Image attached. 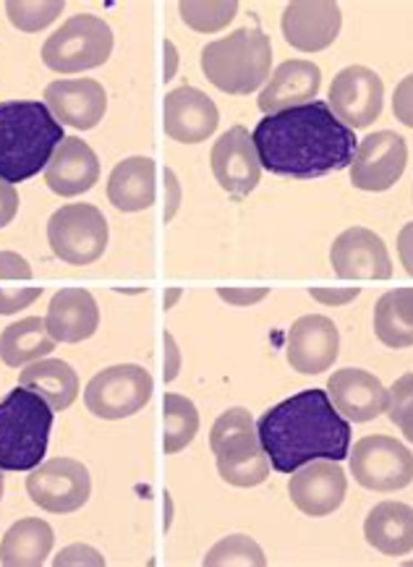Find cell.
<instances>
[{"mask_svg":"<svg viewBox=\"0 0 413 567\" xmlns=\"http://www.w3.org/2000/svg\"><path fill=\"white\" fill-rule=\"evenodd\" d=\"M251 140L265 171L301 181L351 168L359 150L357 134L322 100L267 115Z\"/></svg>","mask_w":413,"mask_h":567,"instance_id":"cell-1","label":"cell"},{"mask_svg":"<svg viewBox=\"0 0 413 567\" xmlns=\"http://www.w3.org/2000/svg\"><path fill=\"white\" fill-rule=\"evenodd\" d=\"M257 434L278 474H293L320 457L340 463L351 453V424L324 390H303L282 400L257 421Z\"/></svg>","mask_w":413,"mask_h":567,"instance_id":"cell-2","label":"cell"},{"mask_svg":"<svg viewBox=\"0 0 413 567\" xmlns=\"http://www.w3.org/2000/svg\"><path fill=\"white\" fill-rule=\"evenodd\" d=\"M66 140L63 126L45 103L9 100L0 103V178L21 184L48 168Z\"/></svg>","mask_w":413,"mask_h":567,"instance_id":"cell-3","label":"cell"},{"mask_svg":"<svg viewBox=\"0 0 413 567\" xmlns=\"http://www.w3.org/2000/svg\"><path fill=\"white\" fill-rule=\"evenodd\" d=\"M53 416L48 400L21 384L0 400V468H38L48 453Z\"/></svg>","mask_w":413,"mask_h":567,"instance_id":"cell-4","label":"cell"},{"mask_svg":"<svg viewBox=\"0 0 413 567\" xmlns=\"http://www.w3.org/2000/svg\"><path fill=\"white\" fill-rule=\"evenodd\" d=\"M272 42L259 27H241L202 50V71L220 92L251 94L267 82Z\"/></svg>","mask_w":413,"mask_h":567,"instance_id":"cell-5","label":"cell"},{"mask_svg":"<svg viewBox=\"0 0 413 567\" xmlns=\"http://www.w3.org/2000/svg\"><path fill=\"white\" fill-rule=\"evenodd\" d=\"M209 447L217 457V474L230 486H257L270 476V457L259 442L257 424L246 409H230L215 421Z\"/></svg>","mask_w":413,"mask_h":567,"instance_id":"cell-6","label":"cell"},{"mask_svg":"<svg viewBox=\"0 0 413 567\" xmlns=\"http://www.w3.org/2000/svg\"><path fill=\"white\" fill-rule=\"evenodd\" d=\"M113 53V29L92 13H76L42 45V61L55 74H82L97 69Z\"/></svg>","mask_w":413,"mask_h":567,"instance_id":"cell-7","label":"cell"},{"mask_svg":"<svg viewBox=\"0 0 413 567\" xmlns=\"http://www.w3.org/2000/svg\"><path fill=\"white\" fill-rule=\"evenodd\" d=\"M155 380L140 363H118L94 374L84 390L86 411L105 421L128 419L152 400Z\"/></svg>","mask_w":413,"mask_h":567,"instance_id":"cell-8","label":"cell"},{"mask_svg":"<svg viewBox=\"0 0 413 567\" xmlns=\"http://www.w3.org/2000/svg\"><path fill=\"white\" fill-rule=\"evenodd\" d=\"M48 244L55 257L66 265H92L107 249L105 215L84 202L61 207L48 223Z\"/></svg>","mask_w":413,"mask_h":567,"instance_id":"cell-9","label":"cell"},{"mask_svg":"<svg viewBox=\"0 0 413 567\" xmlns=\"http://www.w3.org/2000/svg\"><path fill=\"white\" fill-rule=\"evenodd\" d=\"M27 494L48 513L69 515L82 511L92 494V478L84 463L74 457H53L27 476Z\"/></svg>","mask_w":413,"mask_h":567,"instance_id":"cell-10","label":"cell"},{"mask_svg":"<svg viewBox=\"0 0 413 567\" xmlns=\"http://www.w3.org/2000/svg\"><path fill=\"white\" fill-rule=\"evenodd\" d=\"M351 474L364 489L397 492L413 482V453L385 434L364 437L353 445Z\"/></svg>","mask_w":413,"mask_h":567,"instance_id":"cell-11","label":"cell"},{"mask_svg":"<svg viewBox=\"0 0 413 567\" xmlns=\"http://www.w3.org/2000/svg\"><path fill=\"white\" fill-rule=\"evenodd\" d=\"M330 111L351 131L366 128L380 118L385 105V84L366 65H348L330 84Z\"/></svg>","mask_w":413,"mask_h":567,"instance_id":"cell-12","label":"cell"},{"mask_svg":"<svg viewBox=\"0 0 413 567\" xmlns=\"http://www.w3.org/2000/svg\"><path fill=\"white\" fill-rule=\"evenodd\" d=\"M409 144L395 131H376L361 140L351 165V184L361 192H388L401 181Z\"/></svg>","mask_w":413,"mask_h":567,"instance_id":"cell-13","label":"cell"},{"mask_svg":"<svg viewBox=\"0 0 413 567\" xmlns=\"http://www.w3.org/2000/svg\"><path fill=\"white\" fill-rule=\"evenodd\" d=\"M343 13L332 0H296L282 11V38L301 53H320L338 40Z\"/></svg>","mask_w":413,"mask_h":567,"instance_id":"cell-14","label":"cell"},{"mask_svg":"<svg viewBox=\"0 0 413 567\" xmlns=\"http://www.w3.org/2000/svg\"><path fill=\"white\" fill-rule=\"evenodd\" d=\"M332 270L343 280H390L393 261L388 246L369 228H348L330 249Z\"/></svg>","mask_w":413,"mask_h":567,"instance_id":"cell-15","label":"cell"},{"mask_svg":"<svg viewBox=\"0 0 413 567\" xmlns=\"http://www.w3.org/2000/svg\"><path fill=\"white\" fill-rule=\"evenodd\" d=\"M348 492L345 471L335 461H311L296 468L288 482L291 503L309 518H324L343 505Z\"/></svg>","mask_w":413,"mask_h":567,"instance_id":"cell-16","label":"cell"},{"mask_svg":"<svg viewBox=\"0 0 413 567\" xmlns=\"http://www.w3.org/2000/svg\"><path fill=\"white\" fill-rule=\"evenodd\" d=\"M209 163H213L217 184H220V188H226L228 194L246 196L259 186L262 163H259L251 134L244 126L228 128L226 134L215 142Z\"/></svg>","mask_w":413,"mask_h":567,"instance_id":"cell-17","label":"cell"},{"mask_svg":"<svg viewBox=\"0 0 413 567\" xmlns=\"http://www.w3.org/2000/svg\"><path fill=\"white\" fill-rule=\"evenodd\" d=\"M220 113L205 92L178 86L163 100V131L173 142L202 144L215 134Z\"/></svg>","mask_w":413,"mask_h":567,"instance_id":"cell-18","label":"cell"},{"mask_svg":"<svg viewBox=\"0 0 413 567\" xmlns=\"http://www.w3.org/2000/svg\"><path fill=\"white\" fill-rule=\"evenodd\" d=\"M340 353V336L332 319L322 315H307L296 319L288 336L286 359L293 372L322 374L328 372Z\"/></svg>","mask_w":413,"mask_h":567,"instance_id":"cell-19","label":"cell"},{"mask_svg":"<svg viewBox=\"0 0 413 567\" xmlns=\"http://www.w3.org/2000/svg\"><path fill=\"white\" fill-rule=\"evenodd\" d=\"M45 105L61 126L90 131L105 118L107 92L94 79H58L45 86Z\"/></svg>","mask_w":413,"mask_h":567,"instance_id":"cell-20","label":"cell"},{"mask_svg":"<svg viewBox=\"0 0 413 567\" xmlns=\"http://www.w3.org/2000/svg\"><path fill=\"white\" fill-rule=\"evenodd\" d=\"M328 395L345 416V421L353 424H364L382 413H388L390 392L385 384L376 380L374 374L364 372V369H338L328 382Z\"/></svg>","mask_w":413,"mask_h":567,"instance_id":"cell-21","label":"cell"},{"mask_svg":"<svg viewBox=\"0 0 413 567\" xmlns=\"http://www.w3.org/2000/svg\"><path fill=\"white\" fill-rule=\"evenodd\" d=\"M322 86V69L317 63L303 61H286L278 65V71L270 76V84L259 94V111L265 115H275L291 107L314 103Z\"/></svg>","mask_w":413,"mask_h":567,"instance_id":"cell-22","label":"cell"},{"mask_svg":"<svg viewBox=\"0 0 413 567\" xmlns=\"http://www.w3.org/2000/svg\"><path fill=\"white\" fill-rule=\"evenodd\" d=\"M100 181V159L84 140L66 136L45 168V184L58 196H79Z\"/></svg>","mask_w":413,"mask_h":567,"instance_id":"cell-23","label":"cell"},{"mask_svg":"<svg viewBox=\"0 0 413 567\" xmlns=\"http://www.w3.org/2000/svg\"><path fill=\"white\" fill-rule=\"evenodd\" d=\"M45 327L55 343H82L100 327V309L90 290L63 288L48 307Z\"/></svg>","mask_w":413,"mask_h":567,"instance_id":"cell-24","label":"cell"},{"mask_svg":"<svg viewBox=\"0 0 413 567\" xmlns=\"http://www.w3.org/2000/svg\"><path fill=\"white\" fill-rule=\"evenodd\" d=\"M155 159L128 157L118 163L107 178V199L118 213H142L155 205L157 181Z\"/></svg>","mask_w":413,"mask_h":567,"instance_id":"cell-25","label":"cell"},{"mask_svg":"<svg viewBox=\"0 0 413 567\" xmlns=\"http://www.w3.org/2000/svg\"><path fill=\"white\" fill-rule=\"evenodd\" d=\"M364 536L382 555H409L413 551V507L403 503H380L366 515Z\"/></svg>","mask_w":413,"mask_h":567,"instance_id":"cell-26","label":"cell"},{"mask_svg":"<svg viewBox=\"0 0 413 567\" xmlns=\"http://www.w3.org/2000/svg\"><path fill=\"white\" fill-rule=\"evenodd\" d=\"M19 384L45 398L55 413L71 409L79 398V377L71 369V363L61 359H40L29 363L19 377Z\"/></svg>","mask_w":413,"mask_h":567,"instance_id":"cell-27","label":"cell"},{"mask_svg":"<svg viewBox=\"0 0 413 567\" xmlns=\"http://www.w3.org/2000/svg\"><path fill=\"white\" fill-rule=\"evenodd\" d=\"M55 534L50 523L40 518H21L6 530L0 544V563L6 567H40L53 551Z\"/></svg>","mask_w":413,"mask_h":567,"instance_id":"cell-28","label":"cell"},{"mask_svg":"<svg viewBox=\"0 0 413 567\" xmlns=\"http://www.w3.org/2000/svg\"><path fill=\"white\" fill-rule=\"evenodd\" d=\"M55 351V340L50 338L45 319L27 317L19 322L9 324L0 336V359L6 367H24V363H34L45 359Z\"/></svg>","mask_w":413,"mask_h":567,"instance_id":"cell-29","label":"cell"},{"mask_svg":"<svg viewBox=\"0 0 413 567\" xmlns=\"http://www.w3.org/2000/svg\"><path fill=\"white\" fill-rule=\"evenodd\" d=\"M374 336L395 351L413 346V288H395L376 301Z\"/></svg>","mask_w":413,"mask_h":567,"instance_id":"cell-30","label":"cell"},{"mask_svg":"<svg viewBox=\"0 0 413 567\" xmlns=\"http://www.w3.org/2000/svg\"><path fill=\"white\" fill-rule=\"evenodd\" d=\"M199 432V411L192 400L168 392L163 398V453L176 455L192 445Z\"/></svg>","mask_w":413,"mask_h":567,"instance_id":"cell-31","label":"cell"},{"mask_svg":"<svg viewBox=\"0 0 413 567\" xmlns=\"http://www.w3.org/2000/svg\"><path fill=\"white\" fill-rule=\"evenodd\" d=\"M180 19L186 21V27H192L194 32L213 34L226 29L230 21L236 19L238 3L236 0H186V3L178 6Z\"/></svg>","mask_w":413,"mask_h":567,"instance_id":"cell-32","label":"cell"},{"mask_svg":"<svg viewBox=\"0 0 413 567\" xmlns=\"http://www.w3.org/2000/svg\"><path fill=\"white\" fill-rule=\"evenodd\" d=\"M205 567H265L267 557L262 547L251 539V536L234 534L228 539L217 542L207 557L202 559Z\"/></svg>","mask_w":413,"mask_h":567,"instance_id":"cell-33","label":"cell"},{"mask_svg":"<svg viewBox=\"0 0 413 567\" xmlns=\"http://www.w3.org/2000/svg\"><path fill=\"white\" fill-rule=\"evenodd\" d=\"M66 3L63 0H9L6 13L19 32H40L61 17Z\"/></svg>","mask_w":413,"mask_h":567,"instance_id":"cell-34","label":"cell"},{"mask_svg":"<svg viewBox=\"0 0 413 567\" xmlns=\"http://www.w3.org/2000/svg\"><path fill=\"white\" fill-rule=\"evenodd\" d=\"M388 416L393 424L401 429L403 437L413 442V374H403L390 388Z\"/></svg>","mask_w":413,"mask_h":567,"instance_id":"cell-35","label":"cell"},{"mask_svg":"<svg viewBox=\"0 0 413 567\" xmlns=\"http://www.w3.org/2000/svg\"><path fill=\"white\" fill-rule=\"evenodd\" d=\"M42 296V288H0V315L9 317L32 307Z\"/></svg>","mask_w":413,"mask_h":567,"instance_id":"cell-36","label":"cell"},{"mask_svg":"<svg viewBox=\"0 0 413 567\" xmlns=\"http://www.w3.org/2000/svg\"><path fill=\"white\" fill-rule=\"evenodd\" d=\"M55 567H69V565H94L105 567V557L97 549L86 547V544H71L53 559Z\"/></svg>","mask_w":413,"mask_h":567,"instance_id":"cell-37","label":"cell"},{"mask_svg":"<svg viewBox=\"0 0 413 567\" xmlns=\"http://www.w3.org/2000/svg\"><path fill=\"white\" fill-rule=\"evenodd\" d=\"M393 113H395V118L403 123V126L413 128V74L405 76L403 82L395 86Z\"/></svg>","mask_w":413,"mask_h":567,"instance_id":"cell-38","label":"cell"},{"mask_svg":"<svg viewBox=\"0 0 413 567\" xmlns=\"http://www.w3.org/2000/svg\"><path fill=\"white\" fill-rule=\"evenodd\" d=\"M0 280H32V267L17 251H0Z\"/></svg>","mask_w":413,"mask_h":567,"instance_id":"cell-39","label":"cell"},{"mask_svg":"<svg viewBox=\"0 0 413 567\" xmlns=\"http://www.w3.org/2000/svg\"><path fill=\"white\" fill-rule=\"evenodd\" d=\"M217 296H220L223 301H228L230 307H254V303H259L262 298L270 296V290L267 288H220L217 290Z\"/></svg>","mask_w":413,"mask_h":567,"instance_id":"cell-40","label":"cell"},{"mask_svg":"<svg viewBox=\"0 0 413 567\" xmlns=\"http://www.w3.org/2000/svg\"><path fill=\"white\" fill-rule=\"evenodd\" d=\"M311 298L324 303V307H345L348 301L359 298V288H311Z\"/></svg>","mask_w":413,"mask_h":567,"instance_id":"cell-41","label":"cell"},{"mask_svg":"<svg viewBox=\"0 0 413 567\" xmlns=\"http://www.w3.org/2000/svg\"><path fill=\"white\" fill-rule=\"evenodd\" d=\"M19 213V194L13 184L9 181L0 178V230L6 228V225L13 223V217Z\"/></svg>","mask_w":413,"mask_h":567,"instance_id":"cell-42","label":"cell"},{"mask_svg":"<svg viewBox=\"0 0 413 567\" xmlns=\"http://www.w3.org/2000/svg\"><path fill=\"white\" fill-rule=\"evenodd\" d=\"M163 346H165L163 377H165V382H173L180 372V351H178L176 338H173L171 332H163Z\"/></svg>","mask_w":413,"mask_h":567,"instance_id":"cell-43","label":"cell"},{"mask_svg":"<svg viewBox=\"0 0 413 567\" xmlns=\"http://www.w3.org/2000/svg\"><path fill=\"white\" fill-rule=\"evenodd\" d=\"M165 192H168V199H165L163 220L171 223L180 207V184H178L176 173H173L171 168H165Z\"/></svg>","mask_w":413,"mask_h":567,"instance_id":"cell-44","label":"cell"},{"mask_svg":"<svg viewBox=\"0 0 413 567\" xmlns=\"http://www.w3.org/2000/svg\"><path fill=\"white\" fill-rule=\"evenodd\" d=\"M397 254H401L405 272L413 278V223L405 225V228L401 230V236H397Z\"/></svg>","mask_w":413,"mask_h":567,"instance_id":"cell-45","label":"cell"},{"mask_svg":"<svg viewBox=\"0 0 413 567\" xmlns=\"http://www.w3.org/2000/svg\"><path fill=\"white\" fill-rule=\"evenodd\" d=\"M178 71V50L171 40L163 42V82H171Z\"/></svg>","mask_w":413,"mask_h":567,"instance_id":"cell-46","label":"cell"},{"mask_svg":"<svg viewBox=\"0 0 413 567\" xmlns=\"http://www.w3.org/2000/svg\"><path fill=\"white\" fill-rule=\"evenodd\" d=\"M180 296H184V290H180V288H168V290H165L163 309H165V311H171V309L176 307V303H178V298H180Z\"/></svg>","mask_w":413,"mask_h":567,"instance_id":"cell-47","label":"cell"},{"mask_svg":"<svg viewBox=\"0 0 413 567\" xmlns=\"http://www.w3.org/2000/svg\"><path fill=\"white\" fill-rule=\"evenodd\" d=\"M165 505H168V515H165V530L171 526V511H173V503H171V494L165 492Z\"/></svg>","mask_w":413,"mask_h":567,"instance_id":"cell-48","label":"cell"},{"mask_svg":"<svg viewBox=\"0 0 413 567\" xmlns=\"http://www.w3.org/2000/svg\"><path fill=\"white\" fill-rule=\"evenodd\" d=\"M3 471V468H0ZM0 497H3V474H0Z\"/></svg>","mask_w":413,"mask_h":567,"instance_id":"cell-49","label":"cell"}]
</instances>
